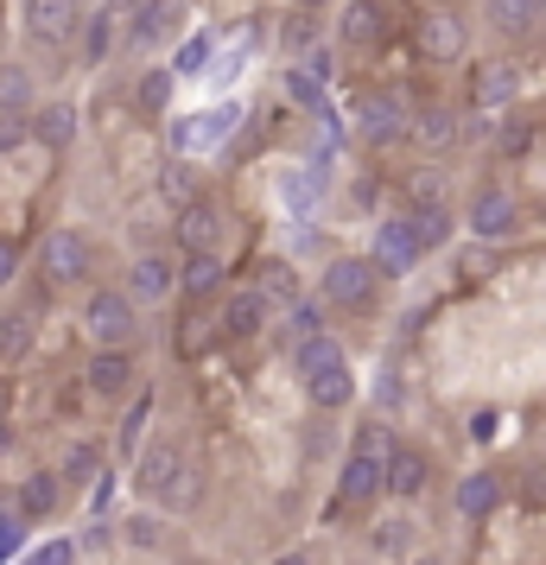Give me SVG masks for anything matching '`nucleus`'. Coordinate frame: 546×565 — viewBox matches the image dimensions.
<instances>
[{
	"mask_svg": "<svg viewBox=\"0 0 546 565\" xmlns=\"http://www.w3.org/2000/svg\"><path fill=\"white\" fill-rule=\"evenodd\" d=\"M179 280H184L191 299H216V292H223V260H216V255H191Z\"/></svg>",
	"mask_w": 546,
	"mask_h": 565,
	"instance_id": "obj_21",
	"label": "nucleus"
},
{
	"mask_svg": "<svg viewBox=\"0 0 546 565\" xmlns=\"http://www.w3.org/2000/svg\"><path fill=\"white\" fill-rule=\"evenodd\" d=\"M89 470H96V445H71V458H64V477H71V483H83Z\"/></svg>",
	"mask_w": 546,
	"mask_h": 565,
	"instance_id": "obj_33",
	"label": "nucleus"
},
{
	"mask_svg": "<svg viewBox=\"0 0 546 565\" xmlns=\"http://www.w3.org/2000/svg\"><path fill=\"white\" fill-rule=\"evenodd\" d=\"M515 89H521L515 64H483V71L470 77V103H477V108H495V103H508Z\"/></svg>",
	"mask_w": 546,
	"mask_h": 565,
	"instance_id": "obj_17",
	"label": "nucleus"
},
{
	"mask_svg": "<svg viewBox=\"0 0 546 565\" xmlns=\"http://www.w3.org/2000/svg\"><path fill=\"white\" fill-rule=\"evenodd\" d=\"M89 387L108 394V401H115V394H128V387H133V356H128V350H96V362H89Z\"/></svg>",
	"mask_w": 546,
	"mask_h": 565,
	"instance_id": "obj_15",
	"label": "nucleus"
},
{
	"mask_svg": "<svg viewBox=\"0 0 546 565\" xmlns=\"http://www.w3.org/2000/svg\"><path fill=\"white\" fill-rule=\"evenodd\" d=\"M13 274H20V248H13V242H0V292L13 286Z\"/></svg>",
	"mask_w": 546,
	"mask_h": 565,
	"instance_id": "obj_38",
	"label": "nucleus"
},
{
	"mask_svg": "<svg viewBox=\"0 0 546 565\" xmlns=\"http://www.w3.org/2000/svg\"><path fill=\"white\" fill-rule=\"evenodd\" d=\"M204 57H210V39H184L179 57H172L165 71H172V77H197V71H204Z\"/></svg>",
	"mask_w": 546,
	"mask_h": 565,
	"instance_id": "obj_28",
	"label": "nucleus"
},
{
	"mask_svg": "<svg viewBox=\"0 0 546 565\" xmlns=\"http://www.w3.org/2000/svg\"><path fill=\"white\" fill-rule=\"evenodd\" d=\"M515 230H521L515 191H502V184H483V191L470 198V235H483V242H508Z\"/></svg>",
	"mask_w": 546,
	"mask_h": 565,
	"instance_id": "obj_4",
	"label": "nucleus"
},
{
	"mask_svg": "<svg viewBox=\"0 0 546 565\" xmlns=\"http://www.w3.org/2000/svg\"><path fill=\"white\" fill-rule=\"evenodd\" d=\"M89 242H83L77 230H52L45 235V248H39V274L52 286H77V280H89Z\"/></svg>",
	"mask_w": 546,
	"mask_h": 565,
	"instance_id": "obj_3",
	"label": "nucleus"
},
{
	"mask_svg": "<svg viewBox=\"0 0 546 565\" xmlns=\"http://www.w3.org/2000/svg\"><path fill=\"white\" fill-rule=\"evenodd\" d=\"M407 223H414L419 255H426V248H439L445 235H451V216H445V210H426V216H407Z\"/></svg>",
	"mask_w": 546,
	"mask_h": 565,
	"instance_id": "obj_25",
	"label": "nucleus"
},
{
	"mask_svg": "<svg viewBox=\"0 0 546 565\" xmlns=\"http://www.w3.org/2000/svg\"><path fill=\"white\" fill-rule=\"evenodd\" d=\"M20 546H26V521L20 514H0V559H13Z\"/></svg>",
	"mask_w": 546,
	"mask_h": 565,
	"instance_id": "obj_31",
	"label": "nucleus"
},
{
	"mask_svg": "<svg viewBox=\"0 0 546 565\" xmlns=\"http://www.w3.org/2000/svg\"><path fill=\"white\" fill-rule=\"evenodd\" d=\"M128 540H133V546H159V521H147V514L128 521Z\"/></svg>",
	"mask_w": 546,
	"mask_h": 565,
	"instance_id": "obj_39",
	"label": "nucleus"
},
{
	"mask_svg": "<svg viewBox=\"0 0 546 565\" xmlns=\"http://www.w3.org/2000/svg\"><path fill=\"white\" fill-rule=\"evenodd\" d=\"M184 7L179 0H140V20H133V45L147 52V45H165L172 32H179Z\"/></svg>",
	"mask_w": 546,
	"mask_h": 565,
	"instance_id": "obj_13",
	"label": "nucleus"
},
{
	"mask_svg": "<svg viewBox=\"0 0 546 565\" xmlns=\"http://www.w3.org/2000/svg\"><path fill=\"white\" fill-rule=\"evenodd\" d=\"M382 32H388L382 7H375V0H356V7H350V20H343V39H350V45H375Z\"/></svg>",
	"mask_w": 546,
	"mask_h": 565,
	"instance_id": "obj_22",
	"label": "nucleus"
},
{
	"mask_svg": "<svg viewBox=\"0 0 546 565\" xmlns=\"http://www.w3.org/2000/svg\"><path fill=\"white\" fill-rule=\"evenodd\" d=\"M540 13H546V0H540Z\"/></svg>",
	"mask_w": 546,
	"mask_h": 565,
	"instance_id": "obj_42",
	"label": "nucleus"
},
{
	"mask_svg": "<svg viewBox=\"0 0 546 565\" xmlns=\"http://www.w3.org/2000/svg\"><path fill=\"white\" fill-rule=\"evenodd\" d=\"M343 502H368V495H375V489H382V458H375V451H356V458L343 463Z\"/></svg>",
	"mask_w": 546,
	"mask_h": 565,
	"instance_id": "obj_18",
	"label": "nucleus"
},
{
	"mask_svg": "<svg viewBox=\"0 0 546 565\" xmlns=\"http://www.w3.org/2000/svg\"><path fill=\"white\" fill-rule=\"evenodd\" d=\"M292 369H299V382H318V375H331V369H343V343L338 337H299L292 343Z\"/></svg>",
	"mask_w": 546,
	"mask_h": 565,
	"instance_id": "obj_12",
	"label": "nucleus"
},
{
	"mask_svg": "<svg viewBox=\"0 0 546 565\" xmlns=\"http://www.w3.org/2000/svg\"><path fill=\"white\" fill-rule=\"evenodd\" d=\"M26 337H32V318H26V311L0 318V350H7V356H13V350H26Z\"/></svg>",
	"mask_w": 546,
	"mask_h": 565,
	"instance_id": "obj_29",
	"label": "nucleus"
},
{
	"mask_svg": "<svg viewBox=\"0 0 546 565\" xmlns=\"http://www.w3.org/2000/svg\"><path fill=\"white\" fill-rule=\"evenodd\" d=\"M306 7H324V0H306Z\"/></svg>",
	"mask_w": 546,
	"mask_h": 565,
	"instance_id": "obj_41",
	"label": "nucleus"
},
{
	"mask_svg": "<svg viewBox=\"0 0 546 565\" xmlns=\"http://www.w3.org/2000/svg\"><path fill=\"white\" fill-rule=\"evenodd\" d=\"M260 324H267V299H260L255 286L229 292V306H223V331H229V337H255Z\"/></svg>",
	"mask_w": 546,
	"mask_h": 565,
	"instance_id": "obj_16",
	"label": "nucleus"
},
{
	"mask_svg": "<svg viewBox=\"0 0 546 565\" xmlns=\"http://www.w3.org/2000/svg\"><path fill=\"white\" fill-rule=\"evenodd\" d=\"M77 559V540H52V546H39L32 559H20V565H71Z\"/></svg>",
	"mask_w": 546,
	"mask_h": 565,
	"instance_id": "obj_32",
	"label": "nucleus"
},
{
	"mask_svg": "<svg viewBox=\"0 0 546 565\" xmlns=\"http://www.w3.org/2000/svg\"><path fill=\"white\" fill-rule=\"evenodd\" d=\"M375 274H382V280H394V274H414L419 267V242H414V223H407V216H394V223H382V230H375Z\"/></svg>",
	"mask_w": 546,
	"mask_h": 565,
	"instance_id": "obj_5",
	"label": "nucleus"
},
{
	"mask_svg": "<svg viewBox=\"0 0 546 565\" xmlns=\"http://www.w3.org/2000/svg\"><path fill=\"white\" fill-rule=\"evenodd\" d=\"M274 565H312V559H306V553H287V559H274Z\"/></svg>",
	"mask_w": 546,
	"mask_h": 565,
	"instance_id": "obj_40",
	"label": "nucleus"
},
{
	"mask_svg": "<svg viewBox=\"0 0 546 565\" xmlns=\"http://www.w3.org/2000/svg\"><path fill=\"white\" fill-rule=\"evenodd\" d=\"M20 509H26V514H52L57 509V483H52V477H26V489H20Z\"/></svg>",
	"mask_w": 546,
	"mask_h": 565,
	"instance_id": "obj_27",
	"label": "nucleus"
},
{
	"mask_svg": "<svg viewBox=\"0 0 546 565\" xmlns=\"http://www.w3.org/2000/svg\"><path fill=\"white\" fill-rule=\"evenodd\" d=\"M464 20H458V13H426V20H419V52L426 57H439V64H458V57H464Z\"/></svg>",
	"mask_w": 546,
	"mask_h": 565,
	"instance_id": "obj_8",
	"label": "nucleus"
},
{
	"mask_svg": "<svg viewBox=\"0 0 546 565\" xmlns=\"http://www.w3.org/2000/svg\"><path fill=\"white\" fill-rule=\"evenodd\" d=\"M407 134H414L419 147H451V140H458V121H451L445 108H426V115H419Z\"/></svg>",
	"mask_w": 546,
	"mask_h": 565,
	"instance_id": "obj_24",
	"label": "nucleus"
},
{
	"mask_svg": "<svg viewBox=\"0 0 546 565\" xmlns=\"http://www.w3.org/2000/svg\"><path fill=\"white\" fill-rule=\"evenodd\" d=\"M483 20L495 32H508V39H527L540 26V0H483Z\"/></svg>",
	"mask_w": 546,
	"mask_h": 565,
	"instance_id": "obj_14",
	"label": "nucleus"
},
{
	"mask_svg": "<svg viewBox=\"0 0 546 565\" xmlns=\"http://www.w3.org/2000/svg\"><path fill=\"white\" fill-rule=\"evenodd\" d=\"M382 489H394L400 502H414L419 489H426V458H419L414 445H394L388 463H382Z\"/></svg>",
	"mask_w": 546,
	"mask_h": 565,
	"instance_id": "obj_11",
	"label": "nucleus"
},
{
	"mask_svg": "<svg viewBox=\"0 0 546 565\" xmlns=\"http://www.w3.org/2000/svg\"><path fill=\"white\" fill-rule=\"evenodd\" d=\"M495 502H502V483H495L490 470H477V477L458 483V514H470V521H477V514H490Z\"/></svg>",
	"mask_w": 546,
	"mask_h": 565,
	"instance_id": "obj_20",
	"label": "nucleus"
},
{
	"mask_svg": "<svg viewBox=\"0 0 546 565\" xmlns=\"http://www.w3.org/2000/svg\"><path fill=\"white\" fill-rule=\"evenodd\" d=\"M172 280H179V274H172V260H165V255H140L128 267V299H133V306H153V299L172 292Z\"/></svg>",
	"mask_w": 546,
	"mask_h": 565,
	"instance_id": "obj_10",
	"label": "nucleus"
},
{
	"mask_svg": "<svg viewBox=\"0 0 546 565\" xmlns=\"http://www.w3.org/2000/svg\"><path fill=\"white\" fill-rule=\"evenodd\" d=\"M287 331H292V337H318V331H324V324H318V306H292Z\"/></svg>",
	"mask_w": 546,
	"mask_h": 565,
	"instance_id": "obj_34",
	"label": "nucleus"
},
{
	"mask_svg": "<svg viewBox=\"0 0 546 565\" xmlns=\"http://www.w3.org/2000/svg\"><path fill=\"white\" fill-rule=\"evenodd\" d=\"M306 394H312L318 407H350V394H356V382H350V362H343V369H331V375H318V382H306Z\"/></svg>",
	"mask_w": 546,
	"mask_h": 565,
	"instance_id": "obj_23",
	"label": "nucleus"
},
{
	"mask_svg": "<svg viewBox=\"0 0 546 565\" xmlns=\"http://www.w3.org/2000/svg\"><path fill=\"white\" fill-rule=\"evenodd\" d=\"M255 292L267 299V306H274V299H292V267H280V260H274V267H267V280H260Z\"/></svg>",
	"mask_w": 546,
	"mask_h": 565,
	"instance_id": "obj_30",
	"label": "nucleus"
},
{
	"mask_svg": "<svg viewBox=\"0 0 546 565\" xmlns=\"http://www.w3.org/2000/svg\"><path fill=\"white\" fill-rule=\"evenodd\" d=\"M356 134H363L368 147H388V140H400V134H407V115H400V103H394V96H368V103L356 108Z\"/></svg>",
	"mask_w": 546,
	"mask_h": 565,
	"instance_id": "obj_9",
	"label": "nucleus"
},
{
	"mask_svg": "<svg viewBox=\"0 0 546 565\" xmlns=\"http://www.w3.org/2000/svg\"><path fill=\"white\" fill-rule=\"evenodd\" d=\"M216 235H223V210L204 204V198H191V204L179 210V242H184V255H216Z\"/></svg>",
	"mask_w": 546,
	"mask_h": 565,
	"instance_id": "obj_6",
	"label": "nucleus"
},
{
	"mask_svg": "<svg viewBox=\"0 0 546 565\" xmlns=\"http://www.w3.org/2000/svg\"><path fill=\"white\" fill-rule=\"evenodd\" d=\"M172 71H147V77H140V108H147V115H159V108L172 103Z\"/></svg>",
	"mask_w": 546,
	"mask_h": 565,
	"instance_id": "obj_26",
	"label": "nucleus"
},
{
	"mask_svg": "<svg viewBox=\"0 0 546 565\" xmlns=\"http://www.w3.org/2000/svg\"><path fill=\"white\" fill-rule=\"evenodd\" d=\"M527 147H534V128H521V121H515V128H502V153H508V159L527 153Z\"/></svg>",
	"mask_w": 546,
	"mask_h": 565,
	"instance_id": "obj_35",
	"label": "nucleus"
},
{
	"mask_svg": "<svg viewBox=\"0 0 546 565\" xmlns=\"http://www.w3.org/2000/svg\"><path fill=\"white\" fill-rule=\"evenodd\" d=\"M375 286H382V274H375V260H363V255H343V260H331V267H324V280H318V292H324L331 306L356 311V306H368V299H375Z\"/></svg>",
	"mask_w": 546,
	"mask_h": 565,
	"instance_id": "obj_2",
	"label": "nucleus"
},
{
	"mask_svg": "<svg viewBox=\"0 0 546 565\" xmlns=\"http://www.w3.org/2000/svg\"><path fill=\"white\" fill-rule=\"evenodd\" d=\"M32 134L52 147V153H64L71 140H77V108H64V103H52V108H39L32 115Z\"/></svg>",
	"mask_w": 546,
	"mask_h": 565,
	"instance_id": "obj_19",
	"label": "nucleus"
},
{
	"mask_svg": "<svg viewBox=\"0 0 546 565\" xmlns=\"http://www.w3.org/2000/svg\"><path fill=\"white\" fill-rule=\"evenodd\" d=\"M292 96H299V103H324V83L306 77V71H292Z\"/></svg>",
	"mask_w": 546,
	"mask_h": 565,
	"instance_id": "obj_37",
	"label": "nucleus"
},
{
	"mask_svg": "<svg viewBox=\"0 0 546 565\" xmlns=\"http://www.w3.org/2000/svg\"><path fill=\"white\" fill-rule=\"evenodd\" d=\"M83 324H89V337H96L103 350H128L133 331H140V306H133L121 286H103V292L89 299V311H83Z\"/></svg>",
	"mask_w": 546,
	"mask_h": 565,
	"instance_id": "obj_1",
	"label": "nucleus"
},
{
	"mask_svg": "<svg viewBox=\"0 0 546 565\" xmlns=\"http://www.w3.org/2000/svg\"><path fill=\"white\" fill-rule=\"evenodd\" d=\"M140 426H147V401H133L128 426H121V451H133V445H140Z\"/></svg>",
	"mask_w": 546,
	"mask_h": 565,
	"instance_id": "obj_36",
	"label": "nucleus"
},
{
	"mask_svg": "<svg viewBox=\"0 0 546 565\" xmlns=\"http://www.w3.org/2000/svg\"><path fill=\"white\" fill-rule=\"evenodd\" d=\"M26 32L39 45H64L77 32V0H26Z\"/></svg>",
	"mask_w": 546,
	"mask_h": 565,
	"instance_id": "obj_7",
	"label": "nucleus"
}]
</instances>
